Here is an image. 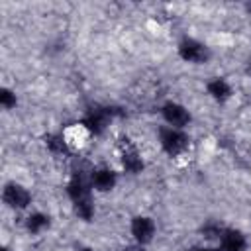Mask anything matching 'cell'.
<instances>
[{"label": "cell", "instance_id": "obj_1", "mask_svg": "<svg viewBox=\"0 0 251 251\" xmlns=\"http://www.w3.org/2000/svg\"><path fill=\"white\" fill-rule=\"evenodd\" d=\"M186 143H188L186 135H182L178 129L175 127L161 129V145L169 155H178L180 151H184Z\"/></svg>", "mask_w": 251, "mask_h": 251}, {"label": "cell", "instance_id": "obj_2", "mask_svg": "<svg viewBox=\"0 0 251 251\" xmlns=\"http://www.w3.org/2000/svg\"><path fill=\"white\" fill-rule=\"evenodd\" d=\"M178 53H180V57L184 61H192V63H200V61H204L208 57L206 47L202 43H198V41H192V39H184L180 43V47H178Z\"/></svg>", "mask_w": 251, "mask_h": 251}, {"label": "cell", "instance_id": "obj_3", "mask_svg": "<svg viewBox=\"0 0 251 251\" xmlns=\"http://www.w3.org/2000/svg\"><path fill=\"white\" fill-rule=\"evenodd\" d=\"M4 202L12 208H25L29 204V192L18 184H8L4 188Z\"/></svg>", "mask_w": 251, "mask_h": 251}, {"label": "cell", "instance_id": "obj_4", "mask_svg": "<svg viewBox=\"0 0 251 251\" xmlns=\"http://www.w3.org/2000/svg\"><path fill=\"white\" fill-rule=\"evenodd\" d=\"M122 163H124V167H126L127 171H131V173H137V171L143 167L137 149H135L127 139L122 141Z\"/></svg>", "mask_w": 251, "mask_h": 251}, {"label": "cell", "instance_id": "obj_5", "mask_svg": "<svg viewBox=\"0 0 251 251\" xmlns=\"http://www.w3.org/2000/svg\"><path fill=\"white\" fill-rule=\"evenodd\" d=\"M163 116H165V120H167L173 127H182V126H186L188 120H190L188 112H186L182 106H178V104H167V106L163 108Z\"/></svg>", "mask_w": 251, "mask_h": 251}, {"label": "cell", "instance_id": "obj_6", "mask_svg": "<svg viewBox=\"0 0 251 251\" xmlns=\"http://www.w3.org/2000/svg\"><path fill=\"white\" fill-rule=\"evenodd\" d=\"M131 233L135 235V239L139 243H147V241H151V237L155 233V224L149 218H135L131 224Z\"/></svg>", "mask_w": 251, "mask_h": 251}, {"label": "cell", "instance_id": "obj_7", "mask_svg": "<svg viewBox=\"0 0 251 251\" xmlns=\"http://www.w3.org/2000/svg\"><path fill=\"white\" fill-rule=\"evenodd\" d=\"M222 247H224V251H243L245 237L235 229H227L222 235Z\"/></svg>", "mask_w": 251, "mask_h": 251}, {"label": "cell", "instance_id": "obj_8", "mask_svg": "<svg viewBox=\"0 0 251 251\" xmlns=\"http://www.w3.org/2000/svg\"><path fill=\"white\" fill-rule=\"evenodd\" d=\"M84 124H86L88 129H92V131L98 133V131H102L104 126L108 124V112H106V110H100V108L90 110L88 116H86V120H84Z\"/></svg>", "mask_w": 251, "mask_h": 251}, {"label": "cell", "instance_id": "obj_9", "mask_svg": "<svg viewBox=\"0 0 251 251\" xmlns=\"http://www.w3.org/2000/svg\"><path fill=\"white\" fill-rule=\"evenodd\" d=\"M116 182V176L112 171L108 169H98L92 173V184L98 188V190H110Z\"/></svg>", "mask_w": 251, "mask_h": 251}, {"label": "cell", "instance_id": "obj_10", "mask_svg": "<svg viewBox=\"0 0 251 251\" xmlns=\"http://www.w3.org/2000/svg\"><path fill=\"white\" fill-rule=\"evenodd\" d=\"M208 92H210L216 100H226V98L229 96V86H227L226 80L216 78V80H212V82L208 84Z\"/></svg>", "mask_w": 251, "mask_h": 251}, {"label": "cell", "instance_id": "obj_11", "mask_svg": "<svg viewBox=\"0 0 251 251\" xmlns=\"http://www.w3.org/2000/svg\"><path fill=\"white\" fill-rule=\"evenodd\" d=\"M47 224H49V220H47V216H43V214H33V216L27 218V229L33 231V233L41 231Z\"/></svg>", "mask_w": 251, "mask_h": 251}, {"label": "cell", "instance_id": "obj_12", "mask_svg": "<svg viewBox=\"0 0 251 251\" xmlns=\"http://www.w3.org/2000/svg\"><path fill=\"white\" fill-rule=\"evenodd\" d=\"M47 145H49V149H53V151H57V153H63V151L67 149L65 139H63V137H57V135H49V137H47Z\"/></svg>", "mask_w": 251, "mask_h": 251}, {"label": "cell", "instance_id": "obj_13", "mask_svg": "<svg viewBox=\"0 0 251 251\" xmlns=\"http://www.w3.org/2000/svg\"><path fill=\"white\" fill-rule=\"evenodd\" d=\"M0 102H2L4 108H12V106H16V96H14L10 90H2V94H0Z\"/></svg>", "mask_w": 251, "mask_h": 251}, {"label": "cell", "instance_id": "obj_14", "mask_svg": "<svg viewBox=\"0 0 251 251\" xmlns=\"http://www.w3.org/2000/svg\"><path fill=\"white\" fill-rule=\"evenodd\" d=\"M194 251H210V249H194Z\"/></svg>", "mask_w": 251, "mask_h": 251}, {"label": "cell", "instance_id": "obj_15", "mask_svg": "<svg viewBox=\"0 0 251 251\" xmlns=\"http://www.w3.org/2000/svg\"><path fill=\"white\" fill-rule=\"evenodd\" d=\"M127 251H137V249H127Z\"/></svg>", "mask_w": 251, "mask_h": 251}, {"label": "cell", "instance_id": "obj_16", "mask_svg": "<svg viewBox=\"0 0 251 251\" xmlns=\"http://www.w3.org/2000/svg\"><path fill=\"white\" fill-rule=\"evenodd\" d=\"M4 251H8V249H4Z\"/></svg>", "mask_w": 251, "mask_h": 251}]
</instances>
